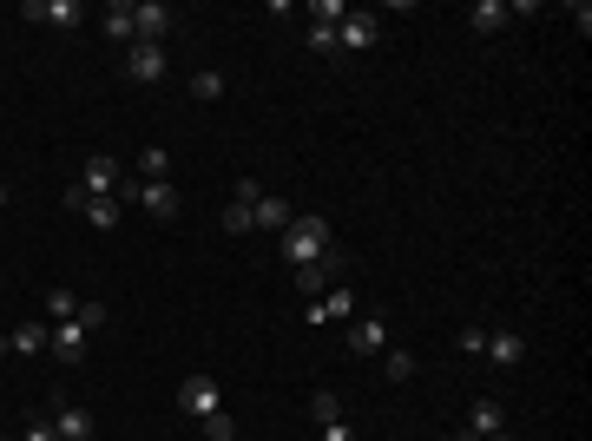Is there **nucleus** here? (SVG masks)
<instances>
[{"label":"nucleus","instance_id":"f257e3e1","mask_svg":"<svg viewBox=\"0 0 592 441\" xmlns=\"http://www.w3.org/2000/svg\"><path fill=\"white\" fill-rule=\"evenodd\" d=\"M277 244H283V264H290V270L323 264V257L336 251V237H329L323 218H290V231H277Z\"/></svg>","mask_w":592,"mask_h":441},{"label":"nucleus","instance_id":"f03ea898","mask_svg":"<svg viewBox=\"0 0 592 441\" xmlns=\"http://www.w3.org/2000/svg\"><path fill=\"white\" fill-rule=\"evenodd\" d=\"M172 7L165 0H132V40L139 47H165V33H172Z\"/></svg>","mask_w":592,"mask_h":441},{"label":"nucleus","instance_id":"7ed1b4c3","mask_svg":"<svg viewBox=\"0 0 592 441\" xmlns=\"http://www.w3.org/2000/svg\"><path fill=\"white\" fill-rule=\"evenodd\" d=\"M303 316H310V330H323V323H349V316H362V310H356V290L349 284H329L316 303H303Z\"/></svg>","mask_w":592,"mask_h":441},{"label":"nucleus","instance_id":"20e7f679","mask_svg":"<svg viewBox=\"0 0 592 441\" xmlns=\"http://www.w3.org/2000/svg\"><path fill=\"white\" fill-rule=\"evenodd\" d=\"M375 40H382V20H375L369 7H349L343 27H336V53H369Z\"/></svg>","mask_w":592,"mask_h":441},{"label":"nucleus","instance_id":"39448f33","mask_svg":"<svg viewBox=\"0 0 592 441\" xmlns=\"http://www.w3.org/2000/svg\"><path fill=\"white\" fill-rule=\"evenodd\" d=\"M343 343H349V356H382V349H389V316H349V323H343Z\"/></svg>","mask_w":592,"mask_h":441},{"label":"nucleus","instance_id":"423d86ee","mask_svg":"<svg viewBox=\"0 0 592 441\" xmlns=\"http://www.w3.org/2000/svg\"><path fill=\"white\" fill-rule=\"evenodd\" d=\"M119 158H112V152H93V158H86V172H79L73 178V185L79 191H86V198H112V191H119Z\"/></svg>","mask_w":592,"mask_h":441},{"label":"nucleus","instance_id":"0eeeda50","mask_svg":"<svg viewBox=\"0 0 592 441\" xmlns=\"http://www.w3.org/2000/svg\"><path fill=\"white\" fill-rule=\"evenodd\" d=\"M178 409L204 422V415H218V409H224V389H218L211 376H185V382H178Z\"/></svg>","mask_w":592,"mask_h":441},{"label":"nucleus","instance_id":"6e6552de","mask_svg":"<svg viewBox=\"0 0 592 441\" xmlns=\"http://www.w3.org/2000/svg\"><path fill=\"white\" fill-rule=\"evenodd\" d=\"M47 356H53V363H66V369H73V363H86V330H79L73 316L47 330Z\"/></svg>","mask_w":592,"mask_h":441},{"label":"nucleus","instance_id":"1a4fd4ad","mask_svg":"<svg viewBox=\"0 0 592 441\" xmlns=\"http://www.w3.org/2000/svg\"><path fill=\"white\" fill-rule=\"evenodd\" d=\"M481 356H487L494 369H520V363H527V336H520V330H487V349H481Z\"/></svg>","mask_w":592,"mask_h":441},{"label":"nucleus","instance_id":"9d476101","mask_svg":"<svg viewBox=\"0 0 592 441\" xmlns=\"http://www.w3.org/2000/svg\"><path fill=\"white\" fill-rule=\"evenodd\" d=\"M139 205L152 211L158 224H172L178 211H185V198H178V185H172V178H158V185H145V178H139Z\"/></svg>","mask_w":592,"mask_h":441},{"label":"nucleus","instance_id":"9b49d317","mask_svg":"<svg viewBox=\"0 0 592 441\" xmlns=\"http://www.w3.org/2000/svg\"><path fill=\"white\" fill-rule=\"evenodd\" d=\"M125 79H139V86H152V79H165V47H125Z\"/></svg>","mask_w":592,"mask_h":441},{"label":"nucleus","instance_id":"f8f14e48","mask_svg":"<svg viewBox=\"0 0 592 441\" xmlns=\"http://www.w3.org/2000/svg\"><path fill=\"white\" fill-rule=\"evenodd\" d=\"M47 330L53 323H20V330L0 336V356H47Z\"/></svg>","mask_w":592,"mask_h":441},{"label":"nucleus","instance_id":"ddd939ff","mask_svg":"<svg viewBox=\"0 0 592 441\" xmlns=\"http://www.w3.org/2000/svg\"><path fill=\"white\" fill-rule=\"evenodd\" d=\"M53 435H60V441H93V435H99V422H93V409L66 402V409L53 415Z\"/></svg>","mask_w":592,"mask_h":441},{"label":"nucleus","instance_id":"4468645a","mask_svg":"<svg viewBox=\"0 0 592 441\" xmlns=\"http://www.w3.org/2000/svg\"><path fill=\"white\" fill-rule=\"evenodd\" d=\"M27 20H47V27H79L86 7L79 0H27Z\"/></svg>","mask_w":592,"mask_h":441},{"label":"nucleus","instance_id":"2eb2a0df","mask_svg":"<svg viewBox=\"0 0 592 441\" xmlns=\"http://www.w3.org/2000/svg\"><path fill=\"white\" fill-rule=\"evenodd\" d=\"M290 198H277V191H264V198H257V205H250V224H257V231H290Z\"/></svg>","mask_w":592,"mask_h":441},{"label":"nucleus","instance_id":"dca6fc26","mask_svg":"<svg viewBox=\"0 0 592 441\" xmlns=\"http://www.w3.org/2000/svg\"><path fill=\"white\" fill-rule=\"evenodd\" d=\"M500 428H507V409H500V402H494V395H481V402H474V409H468V435H500Z\"/></svg>","mask_w":592,"mask_h":441},{"label":"nucleus","instance_id":"f3484780","mask_svg":"<svg viewBox=\"0 0 592 441\" xmlns=\"http://www.w3.org/2000/svg\"><path fill=\"white\" fill-rule=\"evenodd\" d=\"M99 27H106V40H119V47H132V0H112L106 14H99Z\"/></svg>","mask_w":592,"mask_h":441},{"label":"nucleus","instance_id":"a211bd4d","mask_svg":"<svg viewBox=\"0 0 592 441\" xmlns=\"http://www.w3.org/2000/svg\"><path fill=\"white\" fill-rule=\"evenodd\" d=\"M139 178H145V185L172 178V152H165V145H145V152H139Z\"/></svg>","mask_w":592,"mask_h":441},{"label":"nucleus","instance_id":"6ab92c4d","mask_svg":"<svg viewBox=\"0 0 592 441\" xmlns=\"http://www.w3.org/2000/svg\"><path fill=\"white\" fill-rule=\"evenodd\" d=\"M79 218L93 224V231H119V198H86V211Z\"/></svg>","mask_w":592,"mask_h":441},{"label":"nucleus","instance_id":"aec40b11","mask_svg":"<svg viewBox=\"0 0 592 441\" xmlns=\"http://www.w3.org/2000/svg\"><path fill=\"white\" fill-rule=\"evenodd\" d=\"M507 14H514V7H507V0H481V7H474V33H500V27H507Z\"/></svg>","mask_w":592,"mask_h":441},{"label":"nucleus","instance_id":"412c9836","mask_svg":"<svg viewBox=\"0 0 592 441\" xmlns=\"http://www.w3.org/2000/svg\"><path fill=\"white\" fill-rule=\"evenodd\" d=\"M224 93H231V79H224V73H191V99L211 106V99H224Z\"/></svg>","mask_w":592,"mask_h":441},{"label":"nucleus","instance_id":"4be33fe9","mask_svg":"<svg viewBox=\"0 0 592 441\" xmlns=\"http://www.w3.org/2000/svg\"><path fill=\"white\" fill-rule=\"evenodd\" d=\"M382 376H389V382H408V376H415V356H408V349H382Z\"/></svg>","mask_w":592,"mask_h":441},{"label":"nucleus","instance_id":"5701e85b","mask_svg":"<svg viewBox=\"0 0 592 441\" xmlns=\"http://www.w3.org/2000/svg\"><path fill=\"white\" fill-rule=\"evenodd\" d=\"M47 316H53V323H66V316H79V297H73L66 284H53V290H47Z\"/></svg>","mask_w":592,"mask_h":441},{"label":"nucleus","instance_id":"b1692460","mask_svg":"<svg viewBox=\"0 0 592 441\" xmlns=\"http://www.w3.org/2000/svg\"><path fill=\"white\" fill-rule=\"evenodd\" d=\"M336 415H343V402H336V389H316V395H310V422L323 428V422H336Z\"/></svg>","mask_w":592,"mask_h":441},{"label":"nucleus","instance_id":"393cba45","mask_svg":"<svg viewBox=\"0 0 592 441\" xmlns=\"http://www.w3.org/2000/svg\"><path fill=\"white\" fill-rule=\"evenodd\" d=\"M204 441H237V422H231V409L204 415Z\"/></svg>","mask_w":592,"mask_h":441},{"label":"nucleus","instance_id":"a878e982","mask_svg":"<svg viewBox=\"0 0 592 441\" xmlns=\"http://www.w3.org/2000/svg\"><path fill=\"white\" fill-rule=\"evenodd\" d=\"M73 323H79L86 336H93V330H106V303H86V297H79V316H73Z\"/></svg>","mask_w":592,"mask_h":441},{"label":"nucleus","instance_id":"bb28decb","mask_svg":"<svg viewBox=\"0 0 592 441\" xmlns=\"http://www.w3.org/2000/svg\"><path fill=\"white\" fill-rule=\"evenodd\" d=\"M454 349H461V356H481V349H487V330H474V323H468V330L454 336Z\"/></svg>","mask_w":592,"mask_h":441},{"label":"nucleus","instance_id":"cd10ccee","mask_svg":"<svg viewBox=\"0 0 592 441\" xmlns=\"http://www.w3.org/2000/svg\"><path fill=\"white\" fill-rule=\"evenodd\" d=\"M316 441H356V428H349V415H336V422L316 428Z\"/></svg>","mask_w":592,"mask_h":441},{"label":"nucleus","instance_id":"c85d7f7f","mask_svg":"<svg viewBox=\"0 0 592 441\" xmlns=\"http://www.w3.org/2000/svg\"><path fill=\"white\" fill-rule=\"evenodd\" d=\"M224 231H231V237L257 231V224H250V205H231V211H224Z\"/></svg>","mask_w":592,"mask_h":441},{"label":"nucleus","instance_id":"c756f323","mask_svg":"<svg viewBox=\"0 0 592 441\" xmlns=\"http://www.w3.org/2000/svg\"><path fill=\"white\" fill-rule=\"evenodd\" d=\"M310 53H336V27H316L310 20Z\"/></svg>","mask_w":592,"mask_h":441},{"label":"nucleus","instance_id":"7c9ffc66","mask_svg":"<svg viewBox=\"0 0 592 441\" xmlns=\"http://www.w3.org/2000/svg\"><path fill=\"white\" fill-rule=\"evenodd\" d=\"M257 198H264V185H257V178H237V191H231V205H257Z\"/></svg>","mask_w":592,"mask_h":441},{"label":"nucleus","instance_id":"2f4dec72","mask_svg":"<svg viewBox=\"0 0 592 441\" xmlns=\"http://www.w3.org/2000/svg\"><path fill=\"white\" fill-rule=\"evenodd\" d=\"M20 441H60V435H53V422H47V415H33V422H27V435H20Z\"/></svg>","mask_w":592,"mask_h":441},{"label":"nucleus","instance_id":"473e14b6","mask_svg":"<svg viewBox=\"0 0 592 441\" xmlns=\"http://www.w3.org/2000/svg\"><path fill=\"white\" fill-rule=\"evenodd\" d=\"M448 441H481V435H468V428H454V435H448Z\"/></svg>","mask_w":592,"mask_h":441},{"label":"nucleus","instance_id":"72a5a7b5","mask_svg":"<svg viewBox=\"0 0 592 441\" xmlns=\"http://www.w3.org/2000/svg\"><path fill=\"white\" fill-rule=\"evenodd\" d=\"M487 441H514V435H507V428H500V435H487Z\"/></svg>","mask_w":592,"mask_h":441},{"label":"nucleus","instance_id":"f704fd0d","mask_svg":"<svg viewBox=\"0 0 592 441\" xmlns=\"http://www.w3.org/2000/svg\"><path fill=\"white\" fill-rule=\"evenodd\" d=\"M0 205H7V185H0Z\"/></svg>","mask_w":592,"mask_h":441}]
</instances>
